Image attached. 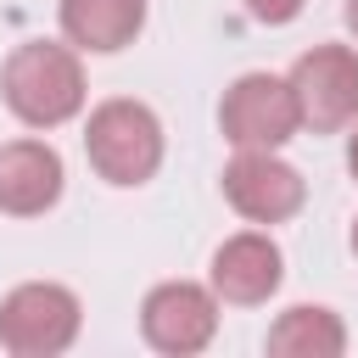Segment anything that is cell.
I'll list each match as a JSON object with an SVG mask.
<instances>
[{
  "mask_svg": "<svg viewBox=\"0 0 358 358\" xmlns=\"http://www.w3.org/2000/svg\"><path fill=\"white\" fill-rule=\"evenodd\" d=\"M347 28L358 34V0H347Z\"/></svg>",
  "mask_w": 358,
  "mask_h": 358,
  "instance_id": "5bb4252c",
  "label": "cell"
},
{
  "mask_svg": "<svg viewBox=\"0 0 358 358\" xmlns=\"http://www.w3.org/2000/svg\"><path fill=\"white\" fill-rule=\"evenodd\" d=\"M280 268H285L280 263V246L268 235H257V229H241V235H229L213 252V291L224 302L252 308V302H268L280 291Z\"/></svg>",
  "mask_w": 358,
  "mask_h": 358,
  "instance_id": "ba28073f",
  "label": "cell"
},
{
  "mask_svg": "<svg viewBox=\"0 0 358 358\" xmlns=\"http://www.w3.org/2000/svg\"><path fill=\"white\" fill-rule=\"evenodd\" d=\"M84 151L106 185H145L162 168V123L140 101H101L84 123Z\"/></svg>",
  "mask_w": 358,
  "mask_h": 358,
  "instance_id": "7a4b0ae2",
  "label": "cell"
},
{
  "mask_svg": "<svg viewBox=\"0 0 358 358\" xmlns=\"http://www.w3.org/2000/svg\"><path fill=\"white\" fill-rule=\"evenodd\" d=\"M347 168H352V179H358V134H352V145H347Z\"/></svg>",
  "mask_w": 358,
  "mask_h": 358,
  "instance_id": "4fadbf2b",
  "label": "cell"
},
{
  "mask_svg": "<svg viewBox=\"0 0 358 358\" xmlns=\"http://www.w3.org/2000/svg\"><path fill=\"white\" fill-rule=\"evenodd\" d=\"M246 11H252L257 22H291V17L302 11V0H246Z\"/></svg>",
  "mask_w": 358,
  "mask_h": 358,
  "instance_id": "7c38bea8",
  "label": "cell"
},
{
  "mask_svg": "<svg viewBox=\"0 0 358 358\" xmlns=\"http://www.w3.org/2000/svg\"><path fill=\"white\" fill-rule=\"evenodd\" d=\"M352 252H358V218H352Z\"/></svg>",
  "mask_w": 358,
  "mask_h": 358,
  "instance_id": "9a60e30c",
  "label": "cell"
},
{
  "mask_svg": "<svg viewBox=\"0 0 358 358\" xmlns=\"http://www.w3.org/2000/svg\"><path fill=\"white\" fill-rule=\"evenodd\" d=\"M296 112L313 134H336L358 117V50L347 45H313L291 67Z\"/></svg>",
  "mask_w": 358,
  "mask_h": 358,
  "instance_id": "5b68a950",
  "label": "cell"
},
{
  "mask_svg": "<svg viewBox=\"0 0 358 358\" xmlns=\"http://www.w3.org/2000/svg\"><path fill=\"white\" fill-rule=\"evenodd\" d=\"M78 341V296L67 285L34 280L0 302V347L17 358H56Z\"/></svg>",
  "mask_w": 358,
  "mask_h": 358,
  "instance_id": "277c9868",
  "label": "cell"
},
{
  "mask_svg": "<svg viewBox=\"0 0 358 358\" xmlns=\"http://www.w3.org/2000/svg\"><path fill=\"white\" fill-rule=\"evenodd\" d=\"M218 123H224V140H229L235 151H280V145L302 129L291 78H274V73H246V78H235V84L224 90Z\"/></svg>",
  "mask_w": 358,
  "mask_h": 358,
  "instance_id": "3957f363",
  "label": "cell"
},
{
  "mask_svg": "<svg viewBox=\"0 0 358 358\" xmlns=\"http://www.w3.org/2000/svg\"><path fill=\"white\" fill-rule=\"evenodd\" d=\"M263 347L280 358H336V352H347V330L330 308H285L268 324Z\"/></svg>",
  "mask_w": 358,
  "mask_h": 358,
  "instance_id": "8fae6325",
  "label": "cell"
},
{
  "mask_svg": "<svg viewBox=\"0 0 358 358\" xmlns=\"http://www.w3.org/2000/svg\"><path fill=\"white\" fill-rule=\"evenodd\" d=\"M224 196L252 224H285L308 190H302V173L274 151H235V162L224 168Z\"/></svg>",
  "mask_w": 358,
  "mask_h": 358,
  "instance_id": "52a82bcc",
  "label": "cell"
},
{
  "mask_svg": "<svg viewBox=\"0 0 358 358\" xmlns=\"http://www.w3.org/2000/svg\"><path fill=\"white\" fill-rule=\"evenodd\" d=\"M145 28V0H62V34L78 50H123Z\"/></svg>",
  "mask_w": 358,
  "mask_h": 358,
  "instance_id": "30bf717a",
  "label": "cell"
},
{
  "mask_svg": "<svg viewBox=\"0 0 358 358\" xmlns=\"http://www.w3.org/2000/svg\"><path fill=\"white\" fill-rule=\"evenodd\" d=\"M140 330L157 352H173V358H190L213 341L218 330V291L196 285V280H168L145 296L140 308Z\"/></svg>",
  "mask_w": 358,
  "mask_h": 358,
  "instance_id": "8992f818",
  "label": "cell"
},
{
  "mask_svg": "<svg viewBox=\"0 0 358 358\" xmlns=\"http://www.w3.org/2000/svg\"><path fill=\"white\" fill-rule=\"evenodd\" d=\"M62 196V157L45 140H11L0 145V213L34 218L56 207Z\"/></svg>",
  "mask_w": 358,
  "mask_h": 358,
  "instance_id": "9c48e42d",
  "label": "cell"
},
{
  "mask_svg": "<svg viewBox=\"0 0 358 358\" xmlns=\"http://www.w3.org/2000/svg\"><path fill=\"white\" fill-rule=\"evenodd\" d=\"M0 90H6V106L28 129H56V123L78 117V106H84V67H78V56L67 45L28 39V45H17L6 56Z\"/></svg>",
  "mask_w": 358,
  "mask_h": 358,
  "instance_id": "6da1fadb",
  "label": "cell"
}]
</instances>
